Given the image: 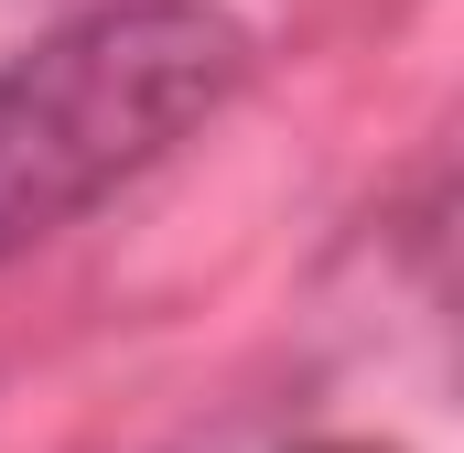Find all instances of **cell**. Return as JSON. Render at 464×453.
Instances as JSON below:
<instances>
[{
  "label": "cell",
  "instance_id": "obj_1",
  "mask_svg": "<svg viewBox=\"0 0 464 453\" xmlns=\"http://www.w3.org/2000/svg\"><path fill=\"white\" fill-rule=\"evenodd\" d=\"M248 76V33L206 0H98L0 65V259L76 226L162 162Z\"/></svg>",
  "mask_w": 464,
  "mask_h": 453
},
{
  "label": "cell",
  "instance_id": "obj_2",
  "mask_svg": "<svg viewBox=\"0 0 464 453\" xmlns=\"http://www.w3.org/2000/svg\"><path fill=\"white\" fill-rule=\"evenodd\" d=\"M303 453H367V443H303Z\"/></svg>",
  "mask_w": 464,
  "mask_h": 453
}]
</instances>
